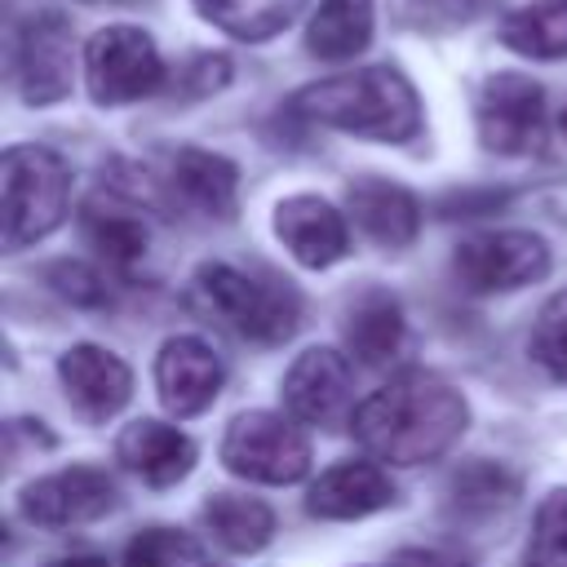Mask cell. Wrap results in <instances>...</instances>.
Listing matches in <instances>:
<instances>
[{"label":"cell","instance_id":"cell-21","mask_svg":"<svg viewBox=\"0 0 567 567\" xmlns=\"http://www.w3.org/2000/svg\"><path fill=\"white\" fill-rule=\"evenodd\" d=\"M84 239L89 248H97V257H106L111 266H128L146 252V221L137 217V208L120 195H93L84 204Z\"/></svg>","mask_w":567,"mask_h":567},{"label":"cell","instance_id":"cell-10","mask_svg":"<svg viewBox=\"0 0 567 567\" xmlns=\"http://www.w3.org/2000/svg\"><path fill=\"white\" fill-rule=\"evenodd\" d=\"M350 390H354L350 359L328 346L301 350L284 372V403L292 421H306V425H341L354 399Z\"/></svg>","mask_w":567,"mask_h":567},{"label":"cell","instance_id":"cell-30","mask_svg":"<svg viewBox=\"0 0 567 567\" xmlns=\"http://www.w3.org/2000/svg\"><path fill=\"white\" fill-rule=\"evenodd\" d=\"M390 567H470V563H461V558H452L443 549H399L390 558Z\"/></svg>","mask_w":567,"mask_h":567},{"label":"cell","instance_id":"cell-31","mask_svg":"<svg viewBox=\"0 0 567 567\" xmlns=\"http://www.w3.org/2000/svg\"><path fill=\"white\" fill-rule=\"evenodd\" d=\"M44 567H106V563H102V558L80 554V558H58V563H44Z\"/></svg>","mask_w":567,"mask_h":567},{"label":"cell","instance_id":"cell-18","mask_svg":"<svg viewBox=\"0 0 567 567\" xmlns=\"http://www.w3.org/2000/svg\"><path fill=\"white\" fill-rule=\"evenodd\" d=\"M168 190L204 217H230L235 213V190H239V168L226 155L182 146L168 159Z\"/></svg>","mask_w":567,"mask_h":567},{"label":"cell","instance_id":"cell-7","mask_svg":"<svg viewBox=\"0 0 567 567\" xmlns=\"http://www.w3.org/2000/svg\"><path fill=\"white\" fill-rule=\"evenodd\" d=\"M478 142L496 155H532L545 146V89L532 75L501 71L478 93Z\"/></svg>","mask_w":567,"mask_h":567},{"label":"cell","instance_id":"cell-20","mask_svg":"<svg viewBox=\"0 0 567 567\" xmlns=\"http://www.w3.org/2000/svg\"><path fill=\"white\" fill-rule=\"evenodd\" d=\"M204 527H208V536L221 549H230V554H257L275 536V514L257 496L217 492V496L204 501Z\"/></svg>","mask_w":567,"mask_h":567},{"label":"cell","instance_id":"cell-19","mask_svg":"<svg viewBox=\"0 0 567 567\" xmlns=\"http://www.w3.org/2000/svg\"><path fill=\"white\" fill-rule=\"evenodd\" d=\"M341 332H346L350 359L372 363V368L377 363H390L399 354V346H403V310H399V301L390 292L368 288V292H359L350 301Z\"/></svg>","mask_w":567,"mask_h":567},{"label":"cell","instance_id":"cell-2","mask_svg":"<svg viewBox=\"0 0 567 567\" xmlns=\"http://www.w3.org/2000/svg\"><path fill=\"white\" fill-rule=\"evenodd\" d=\"M292 111L315 124L372 137V142H408L421 128L416 89L394 66H359V71L306 84L292 97Z\"/></svg>","mask_w":567,"mask_h":567},{"label":"cell","instance_id":"cell-25","mask_svg":"<svg viewBox=\"0 0 567 567\" xmlns=\"http://www.w3.org/2000/svg\"><path fill=\"white\" fill-rule=\"evenodd\" d=\"M527 567H567V487L540 501L527 540Z\"/></svg>","mask_w":567,"mask_h":567},{"label":"cell","instance_id":"cell-1","mask_svg":"<svg viewBox=\"0 0 567 567\" xmlns=\"http://www.w3.org/2000/svg\"><path fill=\"white\" fill-rule=\"evenodd\" d=\"M354 439L368 456L390 465H425L439 461L470 425V408L456 385H447L434 372L408 368L390 377L381 390H372L354 416Z\"/></svg>","mask_w":567,"mask_h":567},{"label":"cell","instance_id":"cell-12","mask_svg":"<svg viewBox=\"0 0 567 567\" xmlns=\"http://www.w3.org/2000/svg\"><path fill=\"white\" fill-rule=\"evenodd\" d=\"M58 381H62V390H66V403H71L84 421H93V425L111 421V416L128 403V394H133V372H128V363H124L120 354L102 350V346H71V350L58 359Z\"/></svg>","mask_w":567,"mask_h":567},{"label":"cell","instance_id":"cell-32","mask_svg":"<svg viewBox=\"0 0 567 567\" xmlns=\"http://www.w3.org/2000/svg\"><path fill=\"white\" fill-rule=\"evenodd\" d=\"M558 124H563V133H567V106H563V120H558Z\"/></svg>","mask_w":567,"mask_h":567},{"label":"cell","instance_id":"cell-26","mask_svg":"<svg viewBox=\"0 0 567 567\" xmlns=\"http://www.w3.org/2000/svg\"><path fill=\"white\" fill-rule=\"evenodd\" d=\"M195 563H199V545L173 527H146L124 549V567H195Z\"/></svg>","mask_w":567,"mask_h":567},{"label":"cell","instance_id":"cell-22","mask_svg":"<svg viewBox=\"0 0 567 567\" xmlns=\"http://www.w3.org/2000/svg\"><path fill=\"white\" fill-rule=\"evenodd\" d=\"M368 40H372V0H323L306 27V49L328 62L363 53Z\"/></svg>","mask_w":567,"mask_h":567},{"label":"cell","instance_id":"cell-13","mask_svg":"<svg viewBox=\"0 0 567 567\" xmlns=\"http://www.w3.org/2000/svg\"><path fill=\"white\" fill-rule=\"evenodd\" d=\"M221 359L213 354L208 341L199 337H173L164 341L159 359H155V385H159V403L173 416H199L217 390H221Z\"/></svg>","mask_w":567,"mask_h":567},{"label":"cell","instance_id":"cell-6","mask_svg":"<svg viewBox=\"0 0 567 567\" xmlns=\"http://www.w3.org/2000/svg\"><path fill=\"white\" fill-rule=\"evenodd\" d=\"M84 84L97 106H124L164 84V58L142 27H102L84 44Z\"/></svg>","mask_w":567,"mask_h":567},{"label":"cell","instance_id":"cell-29","mask_svg":"<svg viewBox=\"0 0 567 567\" xmlns=\"http://www.w3.org/2000/svg\"><path fill=\"white\" fill-rule=\"evenodd\" d=\"M226 75H230L226 58H213V53H204V58H195V62H190V71H186V84H190L195 93H213V89H221V84H226Z\"/></svg>","mask_w":567,"mask_h":567},{"label":"cell","instance_id":"cell-24","mask_svg":"<svg viewBox=\"0 0 567 567\" xmlns=\"http://www.w3.org/2000/svg\"><path fill=\"white\" fill-rule=\"evenodd\" d=\"M301 4L306 0H195V9L213 27L235 35V40H270V35H279L301 13Z\"/></svg>","mask_w":567,"mask_h":567},{"label":"cell","instance_id":"cell-5","mask_svg":"<svg viewBox=\"0 0 567 567\" xmlns=\"http://www.w3.org/2000/svg\"><path fill=\"white\" fill-rule=\"evenodd\" d=\"M221 461L248 483H297L310 470V439L279 412H239L226 425Z\"/></svg>","mask_w":567,"mask_h":567},{"label":"cell","instance_id":"cell-11","mask_svg":"<svg viewBox=\"0 0 567 567\" xmlns=\"http://www.w3.org/2000/svg\"><path fill=\"white\" fill-rule=\"evenodd\" d=\"M75 35L58 13H35L18 35V89L22 102L49 106L71 93Z\"/></svg>","mask_w":567,"mask_h":567},{"label":"cell","instance_id":"cell-3","mask_svg":"<svg viewBox=\"0 0 567 567\" xmlns=\"http://www.w3.org/2000/svg\"><path fill=\"white\" fill-rule=\"evenodd\" d=\"M71 204V173L49 146H9L0 159V244L9 252L62 226Z\"/></svg>","mask_w":567,"mask_h":567},{"label":"cell","instance_id":"cell-17","mask_svg":"<svg viewBox=\"0 0 567 567\" xmlns=\"http://www.w3.org/2000/svg\"><path fill=\"white\" fill-rule=\"evenodd\" d=\"M346 204H350L354 226L381 248H408L416 239V230H421V208L399 182L359 177V182H350Z\"/></svg>","mask_w":567,"mask_h":567},{"label":"cell","instance_id":"cell-8","mask_svg":"<svg viewBox=\"0 0 567 567\" xmlns=\"http://www.w3.org/2000/svg\"><path fill=\"white\" fill-rule=\"evenodd\" d=\"M452 266L470 292H514L549 270V248L532 230H483L456 244Z\"/></svg>","mask_w":567,"mask_h":567},{"label":"cell","instance_id":"cell-16","mask_svg":"<svg viewBox=\"0 0 567 567\" xmlns=\"http://www.w3.org/2000/svg\"><path fill=\"white\" fill-rule=\"evenodd\" d=\"M115 456L124 470H133L151 487H173L195 470V443L164 421H133L115 439Z\"/></svg>","mask_w":567,"mask_h":567},{"label":"cell","instance_id":"cell-9","mask_svg":"<svg viewBox=\"0 0 567 567\" xmlns=\"http://www.w3.org/2000/svg\"><path fill=\"white\" fill-rule=\"evenodd\" d=\"M22 518L35 527H80L115 505V483L97 465H66L22 487Z\"/></svg>","mask_w":567,"mask_h":567},{"label":"cell","instance_id":"cell-27","mask_svg":"<svg viewBox=\"0 0 567 567\" xmlns=\"http://www.w3.org/2000/svg\"><path fill=\"white\" fill-rule=\"evenodd\" d=\"M532 359H536L549 377L567 381V288L554 292V297L540 306L536 328H532Z\"/></svg>","mask_w":567,"mask_h":567},{"label":"cell","instance_id":"cell-23","mask_svg":"<svg viewBox=\"0 0 567 567\" xmlns=\"http://www.w3.org/2000/svg\"><path fill=\"white\" fill-rule=\"evenodd\" d=\"M501 40L523 58H567V0H536L501 22Z\"/></svg>","mask_w":567,"mask_h":567},{"label":"cell","instance_id":"cell-14","mask_svg":"<svg viewBox=\"0 0 567 567\" xmlns=\"http://www.w3.org/2000/svg\"><path fill=\"white\" fill-rule=\"evenodd\" d=\"M275 235L310 270H323V266H332V261H341L350 252L346 217L328 199H319V195H288V199H279Z\"/></svg>","mask_w":567,"mask_h":567},{"label":"cell","instance_id":"cell-4","mask_svg":"<svg viewBox=\"0 0 567 567\" xmlns=\"http://www.w3.org/2000/svg\"><path fill=\"white\" fill-rule=\"evenodd\" d=\"M195 288V301L221 319L230 332L248 337V341H284L297 332V319H301V301L292 288L284 284H266V279H252L235 266H221V261H208L195 270L190 279Z\"/></svg>","mask_w":567,"mask_h":567},{"label":"cell","instance_id":"cell-28","mask_svg":"<svg viewBox=\"0 0 567 567\" xmlns=\"http://www.w3.org/2000/svg\"><path fill=\"white\" fill-rule=\"evenodd\" d=\"M49 279H53V288H58L62 297H71V301H102V297H106L102 279H97L89 266H80V261H62V266H53Z\"/></svg>","mask_w":567,"mask_h":567},{"label":"cell","instance_id":"cell-33","mask_svg":"<svg viewBox=\"0 0 567 567\" xmlns=\"http://www.w3.org/2000/svg\"><path fill=\"white\" fill-rule=\"evenodd\" d=\"M84 4H102V0H84Z\"/></svg>","mask_w":567,"mask_h":567},{"label":"cell","instance_id":"cell-15","mask_svg":"<svg viewBox=\"0 0 567 567\" xmlns=\"http://www.w3.org/2000/svg\"><path fill=\"white\" fill-rule=\"evenodd\" d=\"M390 501H394V483L377 461H341L323 470L306 492V509L315 518H363L385 509Z\"/></svg>","mask_w":567,"mask_h":567}]
</instances>
